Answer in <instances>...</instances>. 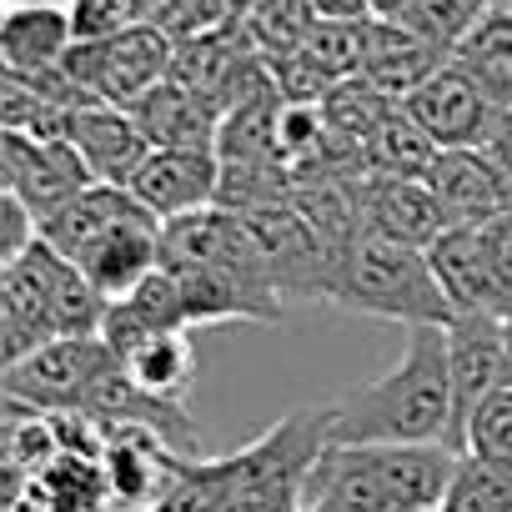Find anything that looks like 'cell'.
<instances>
[{"label": "cell", "instance_id": "1", "mask_svg": "<svg viewBox=\"0 0 512 512\" xmlns=\"http://www.w3.org/2000/svg\"><path fill=\"white\" fill-rule=\"evenodd\" d=\"M452 367H447V327H407L402 357L342 392L332 402V442L382 447V442H452Z\"/></svg>", "mask_w": 512, "mask_h": 512}, {"label": "cell", "instance_id": "2", "mask_svg": "<svg viewBox=\"0 0 512 512\" xmlns=\"http://www.w3.org/2000/svg\"><path fill=\"white\" fill-rule=\"evenodd\" d=\"M332 307L372 322H402V327H447L457 317L432 256L422 246L362 231L337 267Z\"/></svg>", "mask_w": 512, "mask_h": 512}, {"label": "cell", "instance_id": "3", "mask_svg": "<svg viewBox=\"0 0 512 512\" xmlns=\"http://www.w3.org/2000/svg\"><path fill=\"white\" fill-rule=\"evenodd\" d=\"M176 66V36L156 21H126L106 36H76L66 71L111 106H136Z\"/></svg>", "mask_w": 512, "mask_h": 512}, {"label": "cell", "instance_id": "4", "mask_svg": "<svg viewBox=\"0 0 512 512\" xmlns=\"http://www.w3.org/2000/svg\"><path fill=\"white\" fill-rule=\"evenodd\" d=\"M256 231V246H262L267 267L277 277V292L292 302H322L332 307V287H337V267L342 256L337 246L292 206V201H277V206H256V211H241Z\"/></svg>", "mask_w": 512, "mask_h": 512}, {"label": "cell", "instance_id": "5", "mask_svg": "<svg viewBox=\"0 0 512 512\" xmlns=\"http://www.w3.org/2000/svg\"><path fill=\"white\" fill-rule=\"evenodd\" d=\"M111 367H116V352L106 347V337H51L21 362H6L0 387H6V397L31 402L41 412H81L91 387Z\"/></svg>", "mask_w": 512, "mask_h": 512}, {"label": "cell", "instance_id": "6", "mask_svg": "<svg viewBox=\"0 0 512 512\" xmlns=\"http://www.w3.org/2000/svg\"><path fill=\"white\" fill-rule=\"evenodd\" d=\"M0 176L6 191H16L41 221L96 181L71 141H41L26 131H0Z\"/></svg>", "mask_w": 512, "mask_h": 512}, {"label": "cell", "instance_id": "7", "mask_svg": "<svg viewBox=\"0 0 512 512\" xmlns=\"http://www.w3.org/2000/svg\"><path fill=\"white\" fill-rule=\"evenodd\" d=\"M447 367H452V412H457V447L467 417L507 382V332L502 312H457L447 322Z\"/></svg>", "mask_w": 512, "mask_h": 512}, {"label": "cell", "instance_id": "8", "mask_svg": "<svg viewBox=\"0 0 512 512\" xmlns=\"http://www.w3.org/2000/svg\"><path fill=\"white\" fill-rule=\"evenodd\" d=\"M402 111L437 141V146H482V136H487V121H492V101H487V91L457 66V61H447L437 76H427L407 101H402Z\"/></svg>", "mask_w": 512, "mask_h": 512}, {"label": "cell", "instance_id": "9", "mask_svg": "<svg viewBox=\"0 0 512 512\" xmlns=\"http://www.w3.org/2000/svg\"><path fill=\"white\" fill-rule=\"evenodd\" d=\"M427 181L442 196L447 221L487 226V221L512 211V176L482 146H442V156H437Z\"/></svg>", "mask_w": 512, "mask_h": 512}, {"label": "cell", "instance_id": "10", "mask_svg": "<svg viewBox=\"0 0 512 512\" xmlns=\"http://www.w3.org/2000/svg\"><path fill=\"white\" fill-rule=\"evenodd\" d=\"M131 191L161 216H191L201 206H216L221 191V156L216 151H186V146H156L146 166L131 176Z\"/></svg>", "mask_w": 512, "mask_h": 512}, {"label": "cell", "instance_id": "11", "mask_svg": "<svg viewBox=\"0 0 512 512\" xmlns=\"http://www.w3.org/2000/svg\"><path fill=\"white\" fill-rule=\"evenodd\" d=\"M66 141L86 156L91 176L106 181V186H131V176L156 151L151 136L141 131L136 111L131 106H111V101H96V106L71 111V136Z\"/></svg>", "mask_w": 512, "mask_h": 512}, {"label": "cell", "instance_id": "12", "mask_svg": "<svg viewBox=\"0 0 512 512\" xmlns=\"http://www.w3.org/2000/svg\"><path fill=\"white\" fill-rule=\"evenodd\" d=\"M372 462H377V477H382L392 512H437L447 487H452V472L462 462V447H452V442H382V447H372Z\"/></svg>", "mask_w": 512, "mask_h": 512}, {"label": "cell", "instance_id": "13", "mask_svg": "<svg viewBox=\"0 0 512 512\" xmlns=\"http://www.w3.org/2000/svg\"><path fill=\"white\" fill-rule=\"evenodd\" d=\"M362 226L407 246H432L452 221L442 211V196L432 181H407V176H362Z\"/></svg>", "mask_w": 512, "mask_h": 512}, {"label": "cell", "instance_id": "14", "mask_svg": "<svg viewBox=\"0 0 512 512\" xmlns=\"http://www.w3.org/2000/svg\"><path fill=\"white\" fill-rule=\"evenodd\" d=\"M427 256H432V267H437L457 312H507L502 287H497V267H492V246H487V226L452 221L427 246Z\"/></svg>", "mask_w": 512, "mask_h": 512}, {"label": "cell", "instance_id": "15", "mask_svg": "<svg viewBox=\"0 0 512 512\" xmlns=\"http://www.w3.org/2000/svg\"><path fill=\"white\" fill-rule=\"evenodd\" d=\"M447 61H452V56L437 51V46H432L427 36H417L412 26H402V21H392V16H372V21H367L362 76H367L382 96H392L397 106H402L427 76H437Z\"/></svg>", "mask_w": 512, "mask_h": 512}, {"label": "cell", "instance_id": "16", "mask_svg": "<svg viewBox=\"0 0 512 512\" xmlns=\"http://www.w3.org/2000/svg\"><path fill=\"white\" fill-rule=\"evenodd\" d=\"M302 512H392L377 462H372V447L332 442L302 487Z\"/></svg>", "mask_w": 512, "mask_h": 512}, {"label": "cell", "instance_id": "17", "mask_svg": "<svg viewBox=\"0 0 512 512\" xmlns=\"http://www.w3.org/2000/svg\"><path fill=\"white\" fill-rule=\"evenodd\" d=\"M136 206H141V196H136L131 186L91 181V186L76 191L61 211H51V216L41 221V236H46L61 256H71V262H86V256L106 241V231H111L116 221H126Z\"/></svg>", "mask_w": 512, "mask_h": 512}, {"label": "cell", "instance_id": "18", "mask_svg": "<svg viewBox=\"0 0 512 512\" xmlns=\"http://www.w3.org/2000/svg\"><path fill=\"white\" fill-rule=\"evenodd\" d=\"M141 131L151 136V146H186V151H216V131H221V111L196 96L186 81L166 76L156 91H146L136 106Z\"/></svg>", "mask_w": 512, "mask_h": 512}, {"label": "cell", "instance_id": "19", "mask_svg": "<svg viewBox=\"0 0 512 512\" xmlns=\"http://www.w3.org/2000/svg\"><path fill=\"white\" fill-rule=\"evenodd\" d=\"M76 46L71 6H6L0 16V71H46Z\"/></svg>", "mask_w": 512, "mask_h": 512}, {"label": "cell", "instance_id": "20", "mask_svg": "<svg viewBox=\"0 0 512 512\" xmlns=\"http://www.w3.org/2000/svg\"><path fill=\"white\" fill-rule=\"evenodd\" d=\"M51 337H61V327L46 287L26 262H6L0 267V362H21Z\"/></svg>", "mask_w": 512, "mask_h": 512}, {"label": "cell", "instance_id": "21", "mask_svg": "<svg viewBox=\"0 0 512 512\" xmlns=\"http://www.w3.org/2000/svg\"><path fill=\"white\" fill-rule=\"evenodd\" d=\"M437 156H442V146L402 111V106H392L382 121H377V131L367 136V146H362V161H367V176H407V181H427L432 176V166H437Z\"/></svg>", "mask_w": 512, "mask_h": 512}, {"label": "cell", "instance_id": "22", "mask_svg": "<svg viewBox=\"0 0 512 512\" xmlns=\"http://www.w3.org/2000/svg\"><path fill=\"white\" fill-rule=\"evenodd\" d=\"M121 367L156 397H181L196 382V347H191V327H161L151 332L141 347H131L121 357Z\"/></svg>", "mask_w": 512, "mask_h": 512}, {"label": "cell", "instance_id": "23", "mask_svg": "<svg viewBox=\"0 0 512 512\" xmlns=\"http://www.w3.org/2000/svg\"><path fill=\"white\" fill-rule=\"evenodd\" d=\"M452 61L487 91L492 106H512V11H487L482 26L452 51Z\"/></svg>", "mask_w": 512, "mask_h": 512}, {"label": "cell", "instance_id": "24", "mask_svg": "<svg viewBox=\"0 0 512 512\" xmlns=\"http://www.w3.org/2000/svg\"><path fill=\"white\" fill-rule=\"evenodd\" d=\"M487 11H492V0H407L392 21L412 26L417 36H427L437 51L452 56V51L482 26Z\"/></svg>", "mask_w": 512, "mask_h": 512}, {"label": "cell", "instance_id": "25", "mask_svg": "<svg viewBox=\"0 0 512 512\" xmlns=\"http://www.w3.org/2000/svg\"><path fill=\"white\" fill-rule=\"evenodd\" d=\"M392 106H397V101H392V96H382L362 71H357V76H342V81L322 96V116H327V121H332V131H337V136H347L352 146H367V136L377 131V121H382Z\"/></svg>", "mask_w": 512, "mask_h": 512}, {"label": "cell", "instance_id": "26", "mask_svg": "<svg viewBox=\"0 0 512 512\" xmlns=\"http://www.w3.org/2000/svg\"><path fill=\"white\" fill-rule=\"evenodd\" d=\"M442 512H512V467L462 452L452 487L442 497Z\"/></svg>", "mask_w": 512, "mask_h": 512}, {"label": "cell", "instance_id": "27", "mask_svg": "<svg viewBox=\"0 0 512 512\" xmlns=\"http://www.w3.org/2000/svg\"><path fill=\"white\" fill-rule=\"evenodd\" d=\"M151 512H226V487L211 457H181L171 487Z\"/></svg>", "mask_w": 512, "mask_h": 512}, {"label": "cell", "instance_id": "28", "mask_svg": "<svg viewBox=\"0 0 512 512\" xmlns=\"http://www.w3.org/2000/svg\"><path fill=\"white\" fill-rule=\"evenodd\" d=\"M462 452H477V457H487V462L512 467V382H502V387L467 417Z\"/></svg>", "mask_w": 512, "mask_h": 512}, {"label": "cell", "instance_id": "29", "mask_svg": "<svg viewBox=\"0 0 512 512\" xmlns=\"http://www.w3.org/2000/svg\"><path fill=\"white\" fill-rule=\"evenodd\" d=\"M41 236V216L16 196V191H0V267L26 256Z\"/></svg>", "mask_w": 512, "mask_h": 512}, {"label": "cell", "instance_id": "30", "mask_svg": "<svg viewBox=\"0 0 512 512\" xmlns=\"http://www.w3.org/2000/svg\"><path fill=\"white\" fill-rule=\"evenodd\" d=\"M487 246H492V267H497V287H502V302L512 312V211L487 221Z\"/></svg>", "mask_w": 512, "mask_h": 512}, {"label": "cell", "instance_id": "31", "mask_svg": "<svg viewBox=\"0 0 512 512\" xmlns=\"http://www.w3.org/2000/svg\"><path fill=\"white\" fill-rule=\"evenodd\" d=\"M226 512H302V492L272 487V492H241L226 502Z\"/></svg>", "mask_w": 512, "mask_h": 512}, {"label": "cell", "instance_id": "32", "mask_svg": "<svg viewBox=\"0 0 512 512\" xmlns=\"http://www.w3.org/2000/svg\"><path fill=\"white\" fill-rule=\"evenodd\" d=\"M482 151L512 176V106H497V111H492L487 136H482Z\"/></svg>", "mask_w": 512, "mask_h": 512}, {"label": "cell", "instance_id": "33", "mask_svg": "<svg viewBox=\"0 0 512 512\" xmlns=\"http://www.w3.org/2000/svg\"><path fill=\"white\" fill-rule=\"evenodd\" d=\"M317 16H372L367 0H312Z\"/></svg>", "mask_w": 512, "mask_h": 512}, {"label": "cell", "instance_id": "34", "mask_svg": "<svg viewBox=\"0 0 512 512\" xmlns=\"http://www.w3.org/2000/svg\"><path fill=\"white\" fill-rule=\"evenodd\" d=\"M367 6H372V16H397L407 0H367Z\"/></svg>", "mask_w": 512, "mask_h": 512}, {"label": "cell", "instance_id": "35", "mask_svg": "<svg viewBox=\"0 0 512 512\" xmlns=\"http://www.w3.org/2000/svg\"><path fill=\"white\" fill-rule=\"evenodd\" d=\"M502 332H507V382H512V312H502Z\"/></svg>", "mask_w": 512, "mask_h": 512}, {"label": "cell", "instance_id": "36", "mask_svg": "<svg viewBox=\"0 0 512 512\" xmlns=\"http://www.w3.org/2000/svg\"><path fill=\"white\" fill-rule=\"evenodd\" d=\"M6 6H71V0H6Z\"/></svg>", "mask_w": 512, "mask_h": 512}, {"label": "cell", "instance_id": "37", "mask_svg": "<svg viewBox=\"0 0 512 512\" xmlns=\"http://www.w3.org/2000/svg\"><path fill=\"white\" fill-rule=\"evenodd\" d=\"M492 6H497V11H512V0H492Z\"/></svg>", "mask_w": 512, "mask_h": 512}, {"label": "cell", "instance_id": "38", "mask_svg": "<svg viewBox=\"0 0 512 512\" xmlns=\"http://www.w3.org/2000/svg\"><path fill=\"white\" fill-rule=\"evenodd\" d=\"M437 512H442V507H437Z\"/></svg>", "mask_w": 512, "mask_h": 512}]
</instances>
